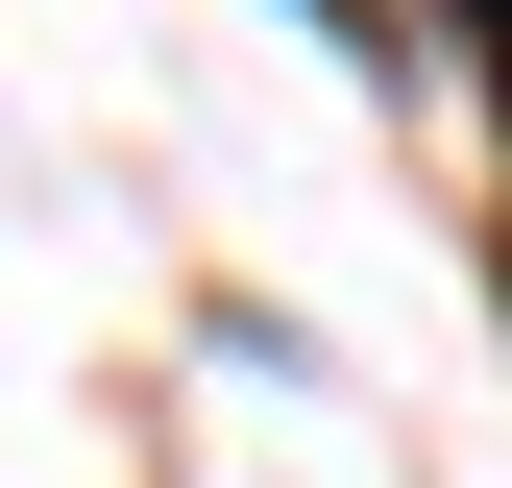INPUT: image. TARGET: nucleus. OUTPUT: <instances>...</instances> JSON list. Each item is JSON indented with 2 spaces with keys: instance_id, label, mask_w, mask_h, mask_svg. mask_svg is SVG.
<instances>
[{
  "instance_id": "f257e3e1",
  "label": "nucleus",
  "mask_w": 512,
  "mask_h": 488,
  "mask_svg": "<svg viewBox=\"0 0 512 488\" xmlns=\"http://www.w3.org/2000/svg\"><path fill=\"white\" fill-rule=\"evenodd\" d=\"M464 49H488V74H512V0H464Z\"/></svg>"
}]
</instances>
